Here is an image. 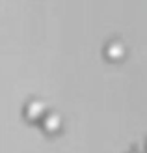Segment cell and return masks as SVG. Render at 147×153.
<instances>
[{
	"mask_svg": "<svg viewBox=\"0 0 147 153\" xmlns=\"http://www.w3.org/2000/svg\"><path fill=\"white\" fill-rule=\"evenodd\" d=\"M130 153H138V151H130Z\"/></svg>",
	"mask_w": 147,
	"mask_h": 153,
	"instance_id": "obj_4",
	"label": "cell"
},
{
	"mask_svg": "<svg viewBox=\"0 0 147 153\" xmlns=\"http://www.w3.org/2000/svg\"><path fill=\"white\" fill-rule=\"evenodd\" d=\"M41 125L49 134H54V133H58L61 129V116L56 114V112H47L41 118Z\"/></svg>",
	"mask_w": 147,
	"mask_h": 153,
	"instance_id": "obj_2",
	"label": "cell"
},
{
	"mask_svg": "<svg viewBox=\"0 0 147 153\" xmlns=\"http://www.w3.org/2000/svg\"><path fill=\"white\" fill-rule=\"evenodd\" d=\"M123 56H125V45L121 41H110L106 45V58L117 62V60H121Z\"/></svg>",
	"mask_w": 147,
	"mask_h": 153,
	"instance_id": "obj_3",
	"label": "cell"
},
{
	"mask_svg": "<svg viewBox=\"0 0 147 153\" xmlns=\"http://www.w3.org/2000/svg\"><path fill=\"white\" fill-rule=\"evenodd\" d=\"M45 114H47V105L39 99H32L24 105V116L30 121H41Z\"/></svg>",
	"mask_w": 147,
	"mask_h": 153,
	"instance_id": "obj_1",
	"label": "cell"
}]
</instances>
